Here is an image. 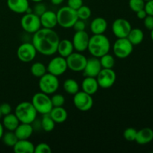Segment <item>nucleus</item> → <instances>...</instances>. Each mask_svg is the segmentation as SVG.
<instances>
[{
	"label": "nucleus",
	"mask_w": 153,
	"mask_h": 153,
	"mask_svg": "<svg viewBox=\"0 0 153 153\" xmlns=\"http://www.w3.org/2000/svg\"><path fill=\"white\" fill-rule=\"evenodd\" d=\"M60 37L53 29L41 28L33 34L32 44L37 52L45 56H51L57 52Z\"/></svg>",
	"instance_id": "f257e3e1"
},
{
	"label": "nucleus",
	"mask_w": 153,
	"mask_h": 153,
	"mask_svg": "<svg viewBox=\"0 0 153 153\" xmlns=\"http://www.w3.org/2000/svg\"><path fill=\"white\" fill-rule=\"evenodd\" d=\"M88 49L92 56L100 58L110 52V40L104 34H94L90 37Z\"/></svg>",
	"instance_id": "f03ea898"
},
{
	"label": "nucleus",
	"mask_w": 153,
	"mask_h": 153,
	"mask_svg": "<svg viewBox=\"0 0 153 153\" xmlns=\"http://www.w3.org/2000/svg\"><path fill=\"white\" fill-rule=\"evenodd\" d=\"M14 114L22 123L31 124L37 119V112L32 103L29 102H22L18 104L15 108Z\"/></svg>",
	"instance_id": "7ed1b4c3"
},
{
	"label": "nucleus",
	"mask_w": 153,
	"mask_h": 153,
	"mask_svg": "<svg viewBox=\"0 0 153 153\" xmlns=\"http://www.w3.org/2000/svg\"><path fill=\"white\" fill-rule=\"evenodd\" d=\"M58 25L64 28H73L78 18L77 12L69 6L61 7L56 13Z\"/></svg>",
	"instance_id": "20e7f679"
},
{
	"label": "nucleus",
	"mask_w": 153,
	"mask_h": 153,
	"mask_svg": "<svg viewBox=\"0 0 153 153\" xmlns=\"http://www.w3.org/2000/svg\"><path fill=\"white\" fill-rule=\"evenodd\" d=\"M31 102L34 105L37 114H40L42 115L49 114L53 108L51 97H49L48 94H44L41 91L36 93L33 96Z\"/></svg>",
	"instance_id": "39448f33"
},
{
	"label": "nucleus",
	"mask_w": 153,
	"mask_h": 153,
	"mask_svg": "<svg viewBox=\"0 0 153 153\" xmlns=\"http://www.w3.org/2000/svg\"><path fill=\"white\" fill-rule=\"evenodd\" d=\"M38 85L41 92L50 95L58 91L60 85L59 79L58 76L46 73L40 78Z\"/></svg>",
	"instance_id": "423d86ee"
},
{
	"label": "nucleus",
	"mask_w": 153,
	"mask_h": 153,
	"mask_svg": "<svg viewBox=\"0 0 153 153\" xmlns=\"http://www.w3.org/2000/svg\"><path fill=\"white\" fill-rule=\"evenodd\" d=\"M134 46L128 40L125 38H117L113 45V52L115 56L120 59L126 58L132 53Z\"/></svg>",
	"instance_id": "0eeeda50"
},
{
	"label": "nucleus",
	"mask_w": 153,
	"mask_h": 153,
	"mask_svg": "<svg viewBox=\"0 0 153 153\" xmlns=\"http://www.w3.org/2000/svg\"><path fill=\"white\" fill-rule=\"evenodd\" d=\"M20 25L22 29L28 34H34L42 27L40 16L34 13H25L21 18Z\"/></svg>",
	"instance_id": "6e6552de"
},
{
	"label": "nucleus",
	"mask_w": 153,
	"mask_h": 153,
	"mask_svg": "<svg viewBox=\"0 0 153 153\" xmlns=\"http://www.w3.org/2000/svg\"><path fill=\"white\" fill-rule=\"evenodd\" d=\"M73 105L78 110L81 111H88L94 105L92 96L84 91H79L73 95Z\"/></svg>",
	"instance_id": "1a4fd4ad"
},
{
	"label": "nucleus",
	"mask_w": 153,
	"mask_h": 153,
	"mask_svg": "<svg viewBox=\"0 0 153 153\" xmlns=\"http://www.w3.org/2000/svg\"><path fill=\"white\" fill-rule=\"evenodd\" d=\"M96 78L100 88L102 89H108L114 85L117 75L113 69L102 68Z\"/></svg>",
	"instance_id": "9d476101"
},
{
	"label": "nucleus",
	"mask_w": 153,
	"mask_h": 153,
	"mask_svg": "<svg viewBox=\"0 0 153 153\" xmlns=\"http://www.w3.org/2000/svg\"><path fill=\"white\" fill-rule=\"evenodd\" d=\"M88 58L81 52H73L66 58L67 67L73 72H83Z\"/></svg>",
	"instance_id": "9b49d317"
},
{
	"label": "nucleus",
	"mask_w": 153,
	"mask_h": 153,
	"mask_svg": "<svg viewBox=\"0 0 153 153\" xmlns=\"http://www.w3.org/2000/svg\"><path fill=\"white\" fill-rule=\"evenodd\" d=\"M37 50L32 43H23L18 47L16 55L20 61L23 63H29L35 58Z\"/></svg>",
	"instance_id": "f8f14e48"
},
{
	"label": "nucleus",
	"mask_w": 153,
	"mask_h": 153,
	"mask_svg": "<svg viewBox=\"0 0 153 153\" xmlns=\"http://www.w3.org/2000/svg\"><path fill=\"white\" fill-rule=\"evenodd\" d=\"M46 69H47L48 73H51L54 76H58V77L61 76L68 69L66 58H63L60 55L58 57H55L49 61Z\"/></svg>",
	"instance_id": "ddd939ff"
},
{
	"label": "nucleus",
	"mask_w": 153,
	"mask_h": 153,
	"mask_svg": "<svg viewBox=\"0 0 153 153\" xmlns=\"http://www.w3.org/2000/svg\"><path fill=\"white\" fill-rule=\"evenodd\" d=\"M131 25L127 19L118 18L112 24V31L117 38H125L128 37L131 30Z\"/></svg>",
	"instance_id": "4468645a"
},
{
	"label": "nucleus",
	"mask_w": 153,
	"mask_h": 153,
	"mask_svg": "<svg viewBox=\"0 0 153 153\" xmlns=\"http://www.w3.org/2000/svg\"><path fill=\"white\" fill-rule=\"evenodd\" d=\"M90 36L85 31H76L73 37L72 43L73 44L75 50L79 52H83L88 49V43H89Z\"/></svg>",
	"instance_id": "2eb2a0df"
},
{
	"label": "nucleus",
	"mask_w": 153,
	"mask_h": 153,
	"mask_svg": "<svg viewBox=\"0 0 153 153\" xmlns=\"http://www.w3.org/2000/svg\"><path fill=\"white\" fill-rule=\"evenodd\" d=\"M102 69V67L100 64V58L93 56L87 60L86 65L83 70L84 76L96 78Z\"/></svg>",
	"instance_id": "dca6fc26"
},
{
	"label": "nucleus",
	"mask_w": 153,
	"mask_h": 153,
	"mask_svg": "<svg viewBox=\"0 0 153 153\" xmlns=\"http://www.w3.org/2000/svg\"><path fill=\"white\" fill-rule=\"evenodd\" d=\"M41 26L45 28L53 29L58 25V19L55 12L52 10H46L41 16H40Z\"/></svg>",
	"instance_id": "f3484780"
},
{
	"label": "nucleus",
	"mask_w": 153,
	"mask_h": 153,
	"mask_svg": "<svg viewBox=\"0 0 153 153\" xmlns=\"http://www.w3.org/2000/svg\"><path fill=\"white\" fill-rule=\"evenodd\" d=\"M99 84L97 80V78L85 76L82 82V91L93 96L98 91Z\"/></svg>",
	"instance_id": "a211bd4d"
},
{
	"label": "nucleus",
	"mask_w": 153,
	"mask_h": 153,
	"mask_svg": "<svg viewBox=\"0 0 153 153\" xmlns=\"http://www.w3.org/2000/svg\"><path fill=\"white\" fill-rule=\"evenodd\" d=\"M34 132L32 125L30 123H20L17 128L15 129L14 133L18 140H28Z\"/></svg>",
	"instance_id": "6ab92c4d"
},
{
	"label": "nucleus",
	"mask_w": 153,
	"mask_h": 153,
	"mask_svg": "<svg viewBox=\"0 0 153 153\" xmlns=\"http://www.w3.org/2000/svg\"><path fill=\"white\" fill-rule=\"evenodd\" d=\"M7 7L16 13H25L29 7L28 0H7Z\"/></svg>",
	"instance_id": "aec40b11"
},
{
	"label": "nucleus",
	"mask_w": 153,
	"mask_h": 153,
	"mask_svg": "<svg viewBox=\"0 0 153 153\" xmlns=\"http://www.w3.org/2000/svg\"><path fill=\"white\" fill-rule=\"evenodd\" d=\"M90 28L94 34H104L108 28V22L103 17H96L91 22Z\"/></svg>",
	"instance_id": "412c9836"
},
{
	"label": "nucleus",
	"mask_w": 153,
	"mask_h": 153,
	"mask_svg": "<svg viewBox=\"0 0 153 153\" xmlns=\"http://www.w3.org/2000/svg\"><path fill=\"white\" fill-rule=\"evenodd\" d=\"M153 140V130L150 128H143L137 131L136 143L140 145L148 144Z\"/></svg>",
	"instance_id": "4be33fe9"
},
{
	"label": "nucleus",
	"mask_w": 153,
	"mask_h": 153,
	"mask_svg": "<svg viewBox=\"0 0 153 153\" xmlns=\"http://www.w3.org/2000/svg\"><path fill=\"white\" fill-rule=\"evenodd\" d=\"M34 145L28 140H18L13 146L15 153H34Z\"/></svg>",
	"instance_id": "5701e85b"
},
{
	"label": "nucleus",
	"mask_w": 153,
	"mask_h": 153,
	"mask_svg": "<svg viewBox=\"0 0 153 153\" xmlns=\"http://www.w3.org/2000/svg\"><path fill=\"white\" fill-rule=\"evenodd\" d=\"M49 116L55 121V123H62L67 120L68 114L67 110L63 106L61 107H53L49 112Z\"/></svg>",
	"instance_id": "b1692460"
},
{
	"label": "nucleus",
	"mask_w": 153,
	"mask_h": 153,
	"mask_svg": "<svg viewBox=\"0 0 153 153\" xmlns=\"http://www.w3.org/2000/svg\"><path fill=\"white\" fill-rule=\"evenodd\" d=\"M73 50H74V47H73V44L71 40L68 39L60 40L58 49H57V52H58L60 56L66 58L70 54L73 53Z\"/></svg>",
	"instance_id": "393cba45"
},
{
	"label": "nucleus",
	"mask_w": 153,
	"mask_h": 153,
	"mask_svg": "<svg viewBox=\"0 0 153 153\" xmlns=\"http://www.w3.org/2000/svg\"><path fill=\"white\" fill-rule=\"evenodd\" d=\"M19 123L20 122L16 117L15 114L10 113L9 114L4 115V118H3L2 125L4 128H6L7 131H14Z\"/></svg>",
	"instance_id": "a878e982"
},
{
	"label": "nucleus",
	"mask_w": 153,
	"mask_h": 153,
	"mask_svg": "<svg viewBox=\"0 0 153 153\" xmlns=\"http://www.w3.org/2000/svg\"><path fill=\"white\" fill-rule=\"evenodd\" d=\"M127 38L132 43L133 46H136L143 42V38H144V34L140 28H131Z\"/></svg>",
	"instance_id": "bb28decb"
},
{
	"label": "nucleus",
	"mask_w": 153,
	"mask_h": 153,
	"mask_svg": "<svg viewBox=\"0 0 153 153\" xmlns=\"http://www.w3.org/2000/svg\"><path fill=\"white\" fill-rule=\"evenodd\" d=\"M63 88L67 94L70 95H75L79 91V85L75 79H68L64 81Z\"/></svg>",
	"instance_id": "cd10ccee"
},
{
	"label": "nucleus",
	"mask_w": 153,
	"mask_h": 153,
	"mask_svg": "<svg viewBox=\"0 0 153 153\" xmlns=\"http://www.w3.org/2000/svg\"><path fill=\"white\" fill-rule=\"evenodd\" d=\"M31 73L34 77L40 79V77L47 73V69L44 64L41 62H35L31 65Z\"/></svg>",
	"instance_id": "c85d7f7f"
},
{
	"label": "nucleus",
	"mask_w": 153,
	"mask_h": 153,
	"mask_svg": "<svg viewBox=\"0 0 153 153\" xmlns=\"http://www.w3.org/2000/svg\"><path fill=\"white\" fill-rule=\"evenodd\" d=\"M41 128L42 129L46 132H50V131H53L55 126V123L53 120L52 119L49 114H47L43 115L41 120Z\"/></svg>",
	"instance_id": "c756f323"
},
{
	"label": "nucleus",
	"mask_w": 153,
	"mask_h": 153,
	"mask_svg": "<svg viewBox=\"0 0 153 153\" xmlns=\"http://www.w3.org/2000/svg\"><path fill=\"white\" fill-rule=\"evenodd\" d=\"M1 139H2L3 143L9 147H13L18 140L14 131H7V132L4 133Z\"/></svg>",
	"instance_id": "7c9ffc66"
},
{
	"label": "nucleus",
	"mask_w": 153,
	"mask_h": 153,
	"mask_svg": "<svg viewBox=\"0 0 153 153\" xmlns=\"http://www.w3.org/2000/svg\"><path fill=\"white\" fill-rule=\"evenodd\" d=\"M100 64H101L102 68L106 69H113L115 64V59L109 53L105 54L101 58H100Z\"/></svg>",
	"instance_id": "2f4dec72"
},
{
	"label": "nucleus",
	"mask_w": 153,
	"mask_h": 153,
	"mask_svg": "<svg viewBox=\"0 0 153 153\" xmlns=\"http://www.w3.org/2000/svg\"><path fill=\"white\" fill-rule=\"evenodd\" d=\"M77 12L78 18L83 20L89 19L91 16V10L88 6L82 5L79 7L78 10H76Z\"/></svg>",
	"instance_id": "473e14b6"
},
{
	"label": "nucleus",
	"mask_w": 153,
	"mask_h": 153,
	"mask_svg": "<svg viewBox=\"0 0 153 153\" xmlns=\"http://www.w3.org/2000/svg\"><path fill=\"white\" fill-rule=\"evenodd\" d=\"M128 5H129L130 9L136 13L138 10L144 8L145 1L144 0H129Z\"/></svg>",
	"instance_id": "72a5a7b5"
},
{
	"label": "nucleus",
	"mask_w": 153,
	"mask_h": 153,
	"mask_svg": "<svg viewBox=\"0 0 153 153\" xmlns=\"http://www.w3.org/2000/svg\"><path fill=\"white\" fill-rule=\"evenodd\" d=\"M51 101L53 107H61L65 103V98L62 94H55L51 97Z\"/></svg>",
	"instance_id": "f704fd0d"
},
{
	"label": "nucleus",
	"mask_w": 153,
	"mask_h": 153,
	"mask_svg": "<svg viewBox=\"0 0 153 153\" xmlns=\"http://www.w3.org/2000/svg\"><path fill=\"white\" fill-rule=\"evenodd\" d=\"M137 131L134 128H127L123 132V137L127 141L133 142L135 141L136 136H137Z\"/></svg>",
	"instance_id": "c9c22d12"
},
{
	"label": "nucleus",
	"mask_w": 153,
	"mask_h": 153,
	"mask_svg": "<svg viewBox=\"0 0 153 153\" xmlns=\"http://www.w3.org/2000/svg\"><path fill=\"white\" fill-rule=\"evenodd\" d=\"M34 152L35 153H51L52 149L49 144L46 143H38L34 148Z\"/></svg>",
	"instance_id": "e433bc0d"
},
{
	"label": "nucleus",
	"mask_w": 153,
	"mask_h": 153,
	"mask_svg": "<svg viewBox=\"0 0 153 153\" xmlns=\"http://www.w3.org/2000/svg\"><path fill=\"white\" fill-rule=\"evenodd\" d=\"M32 10L33 13H34V14H36L38 16H40L46 10V7L41 1V2L36 3V4L34 5V8H33Z\"/></svg>",
	"instance_id": "4c0bfd02"
},
{
	"label": "nucleus",
	"mask_w": 153,
	"mask_h": 153,
	"mask_svg": "<svg viewBox=\"0 0 153 153\" xmlns=\"http://www.w3.org/2000/svg\"><path fill=\"white\" fill-rule=\"evenodd\" d=\"M73 28L76 31H85V28H86V24H85V20L78 19L76 22L74 23V25H73Z\"/></svg>",
	"instance_id": "58836bf2"
},
{
	"label": "nucleus",
	"mask_w": 153,
	"mask_h": 153,
	"mask_svg": "<svg viewBox=\"0 0 153 153\" xmlns=\"http://www.w3.org/2000/svg\"><path fill=\"white\" fill-rule=\"evenodd\" d=\"M82 5H83V0H68L67 1V6L76 10Z\"/></svg>",
	"instance_id": "ea45409f"
},
{
	"label": "nucleus",
	"mask_w": 153,
	"mask_h": 153,
	"mask_svg": "<svg viewBox=\"0 0 153 153\" xmlns=\"http://www.w3.org/2000/svg\"><path fill=\"white\" fill-rule=\"evenodd\" d=\"M143 25L146 29L151 30L153 29V16L147 15L146 17L143 19Z\"/></svg>",
	"instance_id": "a19ab883"
},
{
	"label": "nucleus",
	"mask_w": 153,
	"mask_h": 153,
	"mask_svg": "<svg viewBox=\"0 0 153 153\" xmlns=\"http://www.w3.org/2000/svg\"><path fill=\"white\" fill-rule=\"evenodd\" d=\"M144 10L147 13V15L153 16V0L145 1Z\"/></svg>",
	"instance_id": "79ce46f5"
},
{
	"label": "nucleus",
	"mask_w": 153,
	"mask_h": 153,
	"mask_svg": "<svg viewBox=\"0 0 153 153\" xmlns=\"http://www.w3.org/2000/svg\"><path fill=\"white\" fill-rule=\"evenodd\" d=\"M0 108H1L2 115H4V116L11 113V106L8 103H2L1 105H0Z\"/></svg>",
	"instance_id": "37998d69"
},
{
	"label": "nucleus",
	"mask_w": 153,
	"mask_h": 153,
	"mask_svg": "<svg viewBox=\"0 0 153 153\" xmlns=\"http://www.w3.org/2000/svg\"><path fill=\"white\" fill-rule=\"evenodd\" d=\"M136 14H137V17L140 19H143L146 16H147V13L145 11L144 8L136 12Z\"/></svg>",
	"instance_id": "c03bdc74"
},
{
	"label": "nucleus",
	"mask_w": 153,
	"mask_h": 153,
	"mask_svg": "<svg viewBox=\"0 0 153 153\" xmlns=\"http://www.w3.org/2000/svg\"><path fill=\"white\" fill-rule=\"evenodd\" d=\"M64 1V0H50L51 3L53 4L54 5H59V4H62Z\"/></svg>",
	"instance_id": "a18cd8bd"
},
{
	"label": "nucleus",
	"mask_w": 153,
	"mask_h": 153,
	"mask_svg": "<svg viewBox=\"0 0 153 153\" xmlns=\"http://www.w3.org/2000/svg\"><path fill=\"white\" fill-rule=\"evenodd\" d=\"M3 134H4V126H3L2 123H0V140L2 137Z\"/></svg>",
	"instance_id": "49530a36"
},
{
	"label": "nucleus",
	"mask_w": 153,
	"mask_h": 153,
	"mask_svg": "<svg viewBox=\"0 0 153 153\" xmlns=\"http://www.w3.org/2000/svg\"><path fill=\"white\" fill-rule=\"evenodd\" d=\"M31 1H32L33 2L37 3V2H41V1H43V0H31Z\"/></svg>",
	"instance_id": "de8ad7c7"
},
{
	"label": "nucleus",
	"mask_w": 153,
	"mask_h": 153,
	"mask_svg": "<svg viewBox=\"0 0 153 153\" xmlns=\"http://www.w3.org/2000/svg\"><path fill=\"white\" fill-rule=\"evenodd\" d=\"M150 37L152 39V40L153 41V29L151 30V33H150Z\"/></svg>",
	"instance_id": "09e8293b"
},
{
	"label": "nucleus",
	"mask_w": 153,
	"mask_h": 153,
	"mask_svg": "<svg viewBox=\"0 0 153 153\" xmlns=\"http://www.w3.org/2000/svg\"><path fill=\"white\" fill-rule=\"evenodd\" d=\"M1 116H2V113H1V108H0V118L1 117Z\"/></svg>",
	"instance_id": "8fccbe9b"
},
{
	"label": "nucleus",
	"mask_w": 153,
	"mask_h": 153,
	"mask_svg": "<svg viewBox=\"0 0 153 153\" xmlns=\"http://www.w3.org/2000/svg\"><path fill=\"white\" fill-rule=\"evenodd\" d=\"M145 1H149V0H144Z\"/></svg>",
	"instance_id": "3c124183"
}]
</instances>
